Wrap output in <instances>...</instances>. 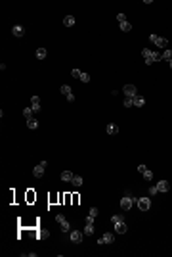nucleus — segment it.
I'll return each instance as SVG.
<instances>
[{
	"instance_id": "nucleus-1",
	"label": "nucleus",
	"mask_w": 172,
	"mask_h": 257,
	"mask_svg": "<svg viewBox=\"0 0 172 257\" xmlns=\"http://www.w3.org/2000/svg\"><path fill=\"white\" fill-rule=\"evenodd\" d=\"M142 56H144V60H145V63H147V65H151V63H155V61L161 60V54L153 52V50H149V48L142 50Z\"/></svg>"
},
{
	"instance_id": "nucleus-2",
	"label": "nucleus",
	"mask_w": 172,
	"mask_h": 257,
	"mask_svg": "<svg viewBox=\"0 0 172 257\" xmlns=\"http://www.w3.org/2000/svg\"><path fill=\"white\" fill-rule=\"evenodd\" d=\"M149 41H151L153 44L161 46V48H166V46H168V38H164V37H157L155 33H153V35H149Z\"/></svg>"
},
{
	"instance_id": "nucleus-3",
	"label": "nucleus",
	"mask_w": 172,
	"mask_h": 257,
	"mask_svg": "<svg viewBox=\"0 0 172 257\" xmlns=\"http://www.w3.org/2000/svg\"><path fill=\"white\" fill-rule=\"evenodd\" d=\"M46 165H48V161L46 159H42L38 165H35V169H33V175L36 177V179H40V177L44 175V169H46Z\"/></svg>"
},
{
	"instance_id": "nucleus-4",
	"label": "nucleus",
	"mask_w": 172,
	"mask_h": 257,
	"mask_svg": "<svg viewBox=\"0 0 172 257\" xmlns=\"http://www.w3.org/2000/svg\"><path fill=\"white\" fill-rule=\"evenodd\" d=\"M132 204H134V200H132V194L128 192L126 196H124L122 200H120V207H122V209H126V211H128V209L132 207Z\"/></svg>"
},
{
	"instance_id": "nucleus-5",
	"label": "nucleus",
	"mask_w": 172,
	"mask_h": 257,
	"mask_svg": "<svg viewBox=\"0 0 172 257\" xmlns=\"http://www.w3.org/2000/svg\"><path fill=\"white\" fill-rule=\"evenodd\" d=\"M56 221L61 224V230H63V232H71V224H69V221L65 219L63 215H57V217H56Z\"/></svg>"
},
{
	"instance_id": "nucleus-6",
	"label": "nucleus",
	"mask_w": 172,
	"mask_h": 257,
	"mask_svg": "<svg viewBox=\"0 0 172 257\" xmlns=\"http://www.w3.org/2000/svg\"><path fill=\"white\" fill-rule=\"evenodd\" d=\"M84 234L86 236H90V234H94V217H86V226H84Z\"/></svg>"
},
{
	"instance_id": "nucleus-7",
	"label": "nucleus",
	"mask_w": 172,
	"mask_h": 257,
	"mask_svg": "<svg viewBox=\"0 0 172 257\" xmlns=\"http://www.w3.org/2000/svg\"><path fill=\"white\" fill-rule=\"evenodd\" d=\"M136 94H138L136 85H126L124 86V96H126V98H134Z\"/></svg>"
},
{
	"instance_id": "nucleus-8",
	"label": "nucleus",
	"mask_w": 172,
	"mask_h": 257,
	"mask_svg": "<svg viewBox=\"0 0 172 257\" xmlns=\"http://www.w3.org/2000/svg\"><path fill=\"white\" fill-rule=\"evenodd\" d=\"M113 242H115V236H113L111 232H105L103 236H101L100 240H98V244H100V246H103V244H113Z\"/></svg>"
},
{
	"instance_id": "nucleus-9",
	"label": "nucleus",
	"mask_w": 172,
	"mask_h": 257,
	"mask_svg": "<svg viewBox=\"0 0 172 257\" xmlns=\"http://www.w3.org/2000/svg\"><path fill=\"white\" fill-rule=\"evenodd\" d=\"M138 207H140L142 211H147V209L151 207V200H149V198H140V200H138Z\"/></svg>"
},
{
	"instance_id": "nucleus-10",
	"label": "nucleus",
	"mask_w": 172,
	"mask_h": 257,
	"mask_svg": "<svg viewBox=\"0 0 172 257\" xmlns=\"http://www.w3.org/2000/svg\"><path fill=\"white\" fill-rule=\"evenodd\" d=\"M82 234L84 232H80V230H71V234H69V236H71V242L73 244H80V242H82Z\"/></svg>"
},
{
	"instance_id": "nucleus-11",
	"label": "nucleus",
	"mask_w": 172,
	"mask_h": 257,
	"mask_svg": "<svg viewBox=\"0 0 172 257\" xmlns=\"http://www.w3.org/2000/svg\"><path fill=\"white\" fill-rule=\"evenodd\" d=\"M132 102H134V106H136V107H144L145 106V98H144V96H140V94H136V96H134Z\"/></svg>"
},
{
	"instance_id": "nucleus-12",
	"label": "nucleus",
	"mask_w": 172,
	"mask_h": 257,
	"mask_svg": "<svg viewBox=\"0 0 172 257\" xmlns=\"http://www.w3.org/2000/svg\"><path fill=\"white\" fill-rule=\"evenodd\" d=\"M157 190H159V192H168V190H170V182H168V180H161V182H157Z\"/></svg>"
},
{
	"instance_id": "nucleus-13",
	"label": "nucleus",
	"mask_w": 172,
	"mask_h": 257,
	"mask_svg": "<svg viewBox=\"0 0 172 257\" xmlns=\"http://www.w3.org/2000/svg\"><path fill=\"white\" fill-rule=\"evenodd\" d=\"M31 107H33V111H35V113L40 110V98L36 96V94H35V96L31 98Z\"/></svg>"
},
{
	"instance_id": "nucleus-14",
	"label": "nucleus",
	"mask_w": 172,
	"mask_h": 257,
	"mask_svg": "<svg viewBox=\"0 0 172 257\" xmlns=\"http://www.w3.org/2000/svg\"><path fill=\"white\" fill-rule=\"evenodd\" d=\"M12 33H13V37H23V35H25V27H21V25H13Z\"/></svg>"
},
{
	"instance_id": "nucleus-15",
	"label": "nucleus",
	"mask_w": 172,
	"mask_h": 257,
	"mask_svg": "<svg viewBox=\"0 0 172 257\" xmlns=\"http://www.w3.org/2000/svg\"><path fill=\"white\" fill-rule=\"evenodd\" d=\"M115 232H117V234H124V232H126V223H124V221H120V223H115Z\"/></svg>"
},
{
	"instance_id": "nucleus-16",
	"label": "nucleus",
	"mask_w": 172,
	"mask_h": 257,
	"mask_svg": "<svg viewBox=\"0 0 172 257\" xmlns=\"http://www.w3.org/2000/svg\"><path fill=\"white\" fill-rule=\"evenodd\" d=\"M105 131H107V135H117V132H119V127H117L115 123H109V125L105 127Z\"/></svg>"
},
{
	"instance_id": "nucleus-17",
	"label": "nucleus",
	"mask_w": 172,
	"mask_h": 257,
	"mask_svg": "<svg viewBox=\"0 0 172 257\" xmlns=\"http://www.w3.org/2000/svg\"><path fill=\"white\" fill-rule=\"evenodd\" d=\"M73 177H75V175H73L71 171H63V173H61V180H63V182H71Z\"/></svg>"
},
{
	"instance_id": "nucleus-18",
	"label": "nucleus",
	"mask_w": 172,
	"mask_h": 257,
	"mask_svg": "<svg viewBox=\"0 0 172 257\" xmlns=\"http://www.w3.org/2000/svg\"><path fill=\"white\" fill-rule=\"evenodd\" d=\"M63 25H65V27H73V25H75V17H73V16H65L63 17Z\"/></svg>"
},
{
	"instance_id": "nucleus-19",
	"label": "nucleus",
	"mask_w": 172,
	"mask_h": 257,
	"mask_svg": "<svg viewBox=\"0 0 172 257\" xmlns=\"http://www.w3.org/2000/svg\"><path fill=\"white\" fill-rule=\"evenodd\" d=\"M27 127L31 131H35V129H38V121L36 119H27Z\"/></svg>"
},
{
	"instance_id": "nucleus-20",
	"label": "nucleus",
	"mask_w": 172,
	"mask_h": 257,
	"mask_svg": "<svg viewBox=\"0 0 172 257\" xmlns=\"http://www.w3.org/2000/svg\"><path fill=\"white\" fill-rule=\"evenodd\" d=\"M59 90H61V94H63L65 98H67L69 94H73V90H71V86H69V85H63V86H61Z\"/></svg>"
},
{
	"instance_id": "nucleus-21",
	"label": "nucleus",
	"mask_w": 172,
	"mask_h": 257,
	"mask_svg": "<svg viewBox=\"0 0 172 257\" xmlns=\"http://www.w3.org/2000/svg\"><path fill=\"white\" fill-rule=\"evenodd\" d=\"M120 29H122L124 33H128V31H132V23H130V21H122V23H120Z\"/></svg>"
},
{
	"instance_id": "nucleus-22",
	"label": "nucleus",
	"mask_w": 172,
	"mask_h": 257,
	"mask_svg": "<svg viewBox=\"0 0 172 257\" xmlns=\"http://www.w3.org/2000/svg\"><path fill=\"white\" fill-rule=\"evenodd\" d=\"M71 182H73V186H82V184H84V180H82V177H76V175H75Z\"/></svg>"
},
{
	"instance_id": "nucleus-23",
	"label": "nucleus",
	"mask_w": 172,
	"mask_h": 257,
	"mask_svg": "<svg viewBox=\"0 0 172 257\" xmlns=\"http://www.w3.org/2000/svg\"><path fill=\"white\" fill-rule=\"evenodd\" d=\"M161 60H166V61H170V60H172V50H164V52L161 54Z\"/></svg>"
},
{
	"instance_id": "nucleus-24",
	"label": "nucleus",
	"mask_w": 172,
	"mask_h": 257,
	"mask_svg": "<svg viewBox=\"0 0 172 257\" xmlns=\"http://www.w3.org/2000/svg\"><path fill=\"white\" fill-rule=\"evenodd\" d=\"M33 113H35V111H33V107L29 106V107H25L23 110V115H25V119H33Z\"/></svg>"
},
{
	"instance_id": "nucleus-25",
	"label": "nucleus",
	"mask_w": 172,
	"mask_h": 257,
	"mask_svg": "<svg viewBox=\"0 0 172 257\" xmlns=\"http://www.w3.org/2000/svg\"><path fill=\"white\" fill-rule=\"evenodd\" d=\"M46 54H48V52H46V48H38V50H36V58H38V60H44Z\"/></svg>"
},
{
	"instance_id": "nucleus-26",
	"label": "nucleus",
	"mask_w": 172,
	"mask_h": 257,
	"mask_svg": "<svg viewBox=\"0 0 172 257\" xmlns=\"http://www.w3.org/2000/svg\"><path fill=\"white\" fill-rule=\"evenodd\" d=\"M111 221H113V223H120V221H124V217L122 215H113Z\"/></svg>"
},
{
	"instance_id": "nucleus-27",
	"label": "nucleus",
	"mask_w": 172,
	"mask_h": 257,
	"mask_svg": "<svg viewBox=\"0 0 172 257\" xmlns=\"http://www.w3.org/2000/svg\"><path fill=\"white\" fill-rule=\"evenodd\" d=\"M132 106H134L132 98H124V107H132Z\"/></svg>"
},
{
	"instance_id": "nucleus-28",
	"label": "nucleus",
	"mask_w": 172,
	"mask_h": 257,
	"mask_svg": "<svg viewBox=\"0 0 172 257\" xmlns=\"http://www.w3.org/2000/svg\"><path fill=\"white\" fill-rule=\"evenodd\" d=\"M80 81H82V83H90V75L88 73H82V75H80Z\"/></svg>"
},
{
	"instance_id": "nucleus-29",
	"label": "nucleus",
	"mask_w": 172,
	"mask_h": 257,
	"mask_svg": "<svg viewBox=\"0 0 172 257\" xmlns=\"http://www.w3.org/2000/svg\"><path fill=\"white\" fill-rule=\"evenodd\" d=\"M98 213H100V211H98V207H92V209H90V213H88V215L96 219V217H98Z\"/></svg>"
},
{
	"instance_id": "nucleus-30",
	"label": "nucleus",
	"mask_w": 172,
	"mask_h": 257,
	"mask_svg": "<svg viewBox=\"0 0 172 257\" xmlns=\"http://www.w3.org/2000/svg\"><path fill=\"white\" fill-rule=\"evenodd\" d=\"M144 179H145V180H151V179H153V173L149 171V169H147V171L144 173Z\"/></svg>"
},
{
	"instance_id": "nucleus-31",
	"label": "nucleus",
	"mask_w": 172,
	"mask_h": 257,
	"mask_svg": "<svg viewBox=\"0 0 172 257\" xmlns=\"http://www.w3.org/2000/svg\"><path fill=\"white\" fill-rule=\"evenodd\" d=\"M80 75H82V73H80L79 69H73L71 71V77H75V79H80Z\"/></svg>"
},
{
	"instance_id": "nucleus-32",
	"label": "nucleus",
	"mask_w": 172,
	"mask_h": 257,
	"mask_svg": "<svg viewBox=\"0 0 172 257\" xmlns=\"http://www.w3.org/2000/svg\"><path fill=\"white\" fill-rule=\"evenodd\" d=\"M117 19H119V23H122V21H126V16L124 14H117Z\"/></svg>"
},
{
	"instance_id": "nucleus-33",
	"label": "nucleus",
	"mask_w": 172,
	"mask_h": 257,
	"mask_svg": "<svg viewBox=\"0 0 172 257\" xmlns=\"http://www.w3.org/2000/svg\"><path fill=\"white\" fill-rule=\"evenodd\" d=\"M157 192H159V190H157V186H149V196H155Z\"/></svg>"
},
{
	"instance_id": "nucleus-34",
	"label": "nucleus",
	"mask_w": 172,
	"mask_h": 257,
	"mask_svg": "<svg viewBox=\"0 0 172 257\" xmlns=\"http://www.w3.org/2000/svg\"><path fill=\"white\" fill-rule=\"evenodd\" d=\"M138 171H140V173H142V175H144V173H145V171H147V167H145V165H138Z\"/></svg>"
},
{
	"instance_id": "nucleus-35",
	"label": "nucleus",
	"mask_w": 172,
	"mask_h": 257,
	"mask_svg": "<svg viewBox=\"0 0 172 257\" xmlns=\"http://www.w3.org/2000/svg\"><path fill=\"white\" fill-rule=\"evenodd\" d=\"M67 102H75V94H69V96H67Z\"/></svg>"
},
{
	"instance_id": "nucleus-36",
	"label": "nucleus",
	"mask_w": 172,
	"mask_h": 257,
	"mask_svg": "<svg viewBox=\"0 0 172 257\" xmlns=\"http://www.w3.org/2000/svg\"><path fill=\"white\" fill-rule=\"evenodd\" d=\"M168 65H170V69H172V60H170V61H168Z\"/></svg>"
}]
</instances>
